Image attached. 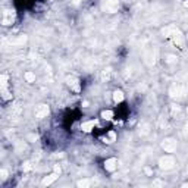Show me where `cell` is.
I'll return each instance as SVG.
<instances>
[]
</instances>
